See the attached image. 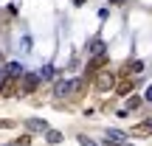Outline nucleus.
Instances as JSON below:
<instances>
[{
	"label": "nucleus",
	"mask_w": 152,
	"mask_h": 146,
	"mask_svg": "<svg viewBox=\"0 0 152 146\" xmlns=\"http://www.w3.org/2000/svg\"><path fill=\"white\" fill-rule=\"evenodd\" d=\"M17 81H20L17 76H6V79H3V84H0V96L11 98V96L17 93Z\"/></svg>",
	"instance_id": "nucleus-5"
},
{
	"label": "nucleus",
	"mask_w": 152,
	"mask_h": 146,
	"mask_svg": "<svg viewBox=\"0 0 152 146\" xmlns=\"http://www.w3.org/2000/svg\"><path fill=\"white\" fill-rule=\"evenodd\" d=\"M130 135H132V138H147V135H152V118L144 121V124H135V126L130 129Z\"/></svg>",
	"instance_id": "nucleus-6"
},
{
	"label": "nucleus",
	"mask_w": 152,
	"mask_h": 146,
	"mask_svg": "<svg viewBox=\"0 0 152 146\" xmlns=\"http://www.w3.org/2000/svg\"><path fill=\"white\" fill-rule=\"evenodd\" d=\"M115 81H118V73H113V70H99L96 73V90L99 93H107V90H115Z\"/></svg>",
	"instance_id": "nucleus-1"
},
{
	"label": "nucleus",
	"mask_w": 152,
	"mask_h": 146,
	"mask_svg": "<svg viewBox=\"0 0 152 146\" xmlns=\"http://www.w3.org/2000/svg\"><path fill=\"white\" fill-rule=\"evenodd\" d=\"M144 98H147V101H149V104H152V84H149V87H147V93H144Z\"/></svg>",
	"instance_id": "nucleus-18"
},
{
	"label": "nucleus",
	"mask_w": 152,
	"mask_h": 146,
	"mask_svg": "<svg viewBox=\"0 0 152 146\" xmlns=\"http://www.w3.org/2000/svg\"><path fill=\"white\" fill-rule=\"evenodd\" d=\"M23 65L20 62H9V65H6V76H17V79H23Z\"/></svg>",
	"instance_id": "nucleus-9"
},
{
	"label": "nucleus",
	"mask_w": 152,
	"mask_h": 146,
	"mask_svg": "<svg viewBox=\"0 0 152 146\" xmlns=\"http://www.w3.org/2000/svg\"><path fill=\"white\" fill-rule=\"evenodd\" d=\"M127 107H130V110H138V107H141V98H138V96H127Z\"/></svg>",
	"instance_id": "nucleus-13"
},
{
	"label": "nucleus",
	"mask_w": 152,
	"mask_h": 146,
	"mask_svg": "<svg viewBox=\"0 0 152 146\" xmlns=\"http://www.w3.org/2000/svg\"><path fill=\"white\" fill-rule=\"evenodd\" d=\"M127 68H132V70H135V76H138V73L144 70V62H132V65H130V62H127Z\"/></svg>",
	"instance_id": "nucleus-15"
},
{
	"label": "nucleus",
	"mask_w": 152,
	"mask_h": 146,
	"mask_svg": "<svg viewBox=\"0 0 152 146\" xmlns=\"http://www.w3.org/2000/svg\"><path fill=\"white\" fill-rule=\"evenodd\" d=\"M45 141H48V143H54V146H59V143H62V132L48 129V132H45Z\"/></svg>",
	"instance_id": "nucleus-10"
},
{
	"label": "nucleus",
	"mask_w": 152,
	"mask_h": 146,
	"mask_svg": "<svg viewBox=\"0 0 152 146\" xmlns=\"http://www.w3.org/2000/svg\"><path fill=\"white\" fill-rule=\"evenodd\" d=\"M104 68H107V51H104V54H96V56H93V59L87 62L85 73H87V76H96L99 70H104Z\"/></svg>",
	"instance_id": "nucleus-2"
},
{
	"label": "nucleus",
	"mask_w": 152,
	"mask_h": 146,
	"mask_svg": "<svg viewBox=\"0 0 152 146\" xmlns=\"http://www.w3.org/2000/svg\"><path fill=\"white\" fill-rule=\"evenodd\" d=\"M42 79H54V68H51V65L42 68Z\"/></svg>",
	"instance_id": "nucleus-16"
},
{
	"label": "nucleus",
	"mask_w": 152,
	"mask_h": 146,
	"mask_svg": "<svg viewBox=\"0 0 152 146\" xmlns=\"http://www.w3.org/2000/svg\"><path fill=\"white\" fill-rule=\"evenodd\" d=\"M68 93H73V81H56V87H54V96H68Z\"/></svg>",
	"instance_id": "nucleus-8"
},
{
	"label": "nucleus",
	"mask_w": 152,
	"mask_h": 146,
	"mask_svg": "<svg viewBox=\"0 0 152 146\" xmlns=\"http://www.w3.org/2000/svg\"><path fill=\"white\" fill-rule=\"evenodd\" d=\"M118 76H121V79L115 81V90H118L121 96H130V93H132V84H135V79H130V73H127V68H124V70H121Z\"/></svg>",
	"instance_id": "nucleus-3"
},
{
	"label": "nucleus",
	"mask_w": 152,
	"mask_h": 146,
	"mask_svg": "<svg viewBox=\"0 0 152 146\" xmlns=\"http://www.w3.org/2000/svg\"><path fill=\"white\" fill-rule=\"evenodd\" d=\"M14 126V121H0V129H11Z\"/></svg>",
	"instance_id": "nucleus-17"
},
{
	"label": "nucleus",
	"mask_w": 152,
	"mask_h": 146,
	"mask_svg": "<svg viewBox=\"0 0 152 146\" xmlns=\"http://www.w3.org/2000/svg\"><path fill=\"white\" fill-rule=\"evenodd\" d=\"M107 138H113V141H118V143L127 141V135H124V132H118V129H107Z\"/></svg>",
	"instance_id": "nucleus-12"
},
{
	"label": "nucleus",
	"mask_w": 152,
	"mask_h": 146,
	"mask_svg": "<svg viewBox=\"0 0 152 146\" xmlns=\"http://www.w3.org/2000/svg\"><path fill=\"white\" fill-rule=\"evenodd\" d=\"M121 146H132V143H121Z\"/></svg>",
	"instance_id": "nucleus-19"
},
{
	"label": "nucleus",
	"mask_w": 152,
	"mask_h": 146,
	"mask_svg": "<svg viewBox=\"0 0 152 146\" xmlns=\"http://www.w3.org/2000/svg\"><path fill=\"white\" fill-rule=\"evenodd\" d=\"M90 54L93 56H96V54H104V42H102V39H93V42H90Z\"/></svg>",
	"instance_id": "nucleus-11"
},
{
	"label": "nucleus",
	"mask_w": 152,
	"mask_h": 146,
	"mask_svg": "<svg viewBox=\"0 0 152 146\" xmlns=\"http://www.w3.org/2000/svg\"><path fill=\"white\" fill-rule=\"evenodd\" d=\"M26 126H28L31 132H48V124H45L42 118H28V121H26Z\"/></svg>",
	"instance_id": "nucleus-7"
},
{
	"label": "nucleus",
	"mask_w": 152,
	"mask_h": 146,
	"mask_svg": "<svg viewBox=\"0 0 152 146\" xmlns=\"http://www.w3.org/2000/svg\"><path fill=\"white\" fill-rule=\"evenodd\" d=\"M39 87V73H23V96H31Z\"/></svg>",
	"instance_id": "nucleus-4"
},
{
	"label": "nucleus",
	"mask_w": 152,
	"mask_h": 146,
	"mask_svg": "<svg viewBox=\"0 0 152 146\" xmlns=\"http://www.w3.org/2000/svg\"><path fill=\"white\" fill-rule=\"evenodd\" d=\"M79 143H82V146H99L93 138H87V135H79Z\"/></svg>",
	"instance_id": "nucleus-14"
}]
</instances>
